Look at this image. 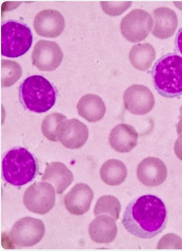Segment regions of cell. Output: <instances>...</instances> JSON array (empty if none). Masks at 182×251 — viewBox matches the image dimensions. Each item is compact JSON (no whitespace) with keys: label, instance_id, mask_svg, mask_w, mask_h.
<instances>
[{"label":"cell","instance_id":"1","mask_svg":"<svg viewBox=\"0 0 182 251\" xmlns=\"http://www.w3.org/2000/svg\"><path fill=\"white\" fill-rule=\"evenodd\" d=\"M166 208L154 195L136 198L125 209L122 224L128 232L141 239H151L163 231L167 223Z\"/></svg>","mask_w":182,"mask_h":251},{"label":"cell","instance_id":"2","mask_svg":"<svg viewBox=\"0 0 182 251\" xmlns=\"http://www.w3.org/2000/svg\"><path fill=\"white\" fill-rule=\"evenodd\" d=\"M155 89L166 98L182 95V57L178 54L163 56L155 64L151 72Z\"/></svg>","mask_w":182,"mask_h":251},{"label":"cell","instance_id":"3","mask_svg":"<svg viewBox=\"0 0 182 251\" xmlns=\"http://www.w3.org/2000/svg\"><path fill=\"white\" fill-rule=\"evenodd\" d=\"M2 176L12 185L22 186L33 181L38 170L33 155L24 148H15L3 157Z\"/></svg>","mask_w":182,"mask_h":251},{"label":"cell","instance_id":"4","mask_svg":"<svg viewBox=\"0 0 182 251\" xmlns=\"http://www.w3.org/2000/svg\"><path fill=\"white\" fill-rule=\"evenodd\" d=\"M20 99L26 109L35 113H44L54 106L56 90L42 75H32L25 79L19 89Z\"/></svg>","mask_w":182,"mask_h":251},{"label":"cell","instance_id":"5","mask_svg":"<svg viewBox=\"0 0 182 251\" xmlns=\"http://www.w3.org/2000/svg\"><path fill=\"white\" fill-rule=\"evenodd\" d=\"M33 34L26 24L9 20L1 25V54L8 58H18L31 47Z\"/></svg>","mask_w":182,"mask_h":251},{"label":"cell","instance_id":"6","mask_svg":"<svg viewBox=\"0 0 182 251\" xmlns=\"http://www.w3.org/2000/svg\"><path fill=\"white\" fill-rule=\"evenodd\" d=\"M45 233V225L42 220L24 217L14 225L9 239L14 247H31L42 240Z\"/></svg>","mask_w":182,"mask_h":251},{"label":"cell","instance_id":"7","mask_svg":"<svg viewBox=\"0 0 182 251\" xmlns=\"http://www.w3.org/2000/svg\"><path fill=\"white\" fill-rule=\"evenodd\" d=\"M153 19L144 10H133L121 20V32L131 43H138L148 37L153 27Z\"/></svg>","mask_w":182,"mask_h":251},{"label":"cell","instance_id":"8","mask_svg":"<svg viewBox=\"0 0 182 251\" xmlns=\"http://www.w3.org/2000/svg\"><path fill=\"white\" fill-rule=\"evenodd\" d=\"M55 192L51 184L38 182L32 184L25 191L23 203L30 212L44 215L55 205Z\"/></svg>","mask_w":182,"mask_h":251},{"label":"cell","instance_id":"9","mask_svg":"<svg viewBox=\"0 0 182 251\" xmlns=\"http://www.w3.org/2000/svg\"><path fill=\"white\" fill-rule=\"evenodd\" d=\"M32 64L42 71H53L62 63L63 53L59 45L51 41L41 40L35 45Z\"/></svg>","mask_w":182,"mask_h":251},{"label":"cell","instance_id":"10","mask_svg":"<svg viewBox=\"0 0 182 251\" xmlns=\"http://www.w3.org/2000/svg\"><path fill=\"white\" fill-rule=\"evenodd\" d=\"M123 100L126 109L134 115L147 114L155 104L153 94L148 87L142 85L130 86L124 92Z\"/></svg>","mask_w":182,"mask_h":251},{"label":"cell","instance_id":"11","mask_svg":"<svg viewBox=\"0 0 182 251\" xmlns=\"http://www.w3.org/2000/svg\"><path fill=\"white\" fill-rule=\"evenodd\" d=\"M89 129L80 121L73 119L60 123L57 128L58 140L70 150L82 148L89 138Z\"/></svg>","mask_w":182,"mask_h":251},{"label":"cell","instance_id":"12","mask_svg":"<svg viewBox=\"0 0 182 251\" xmlns=\"http://www.w3.org/2000/svg\"><path fill=\"white\" fill-rule=\"evenodd\" d=\"M65 27L63 15L54 9H45L38 13L34 20V28L41 37L56 38Z\"/></svg>","mask_w":182,"mask_h":251},{"label":"cell","instance_id":"13","mask_svg":"<svg viewBox=\"0 0 182 251\" xmlns=\"http://www.w3.org/2000/svg\"><path fill=\"white\" fill-rule=\"evenodd\" d=\"M168 171L159 158L149 157L141 161L136 170L139 181L148 187H157L166 180Z\"/></svg>","mask_w":182,"mask_h":251},{"label":"cell","instance_id":"14","mask_svg":"<svg viewBox=\"0 0 182 251\" xmlns=\"http://www.w3.org/2000/svg\"><path fill=\"white\" fill-rule=\"evenodd\" d=\"M93 197L92 189L87 184L78 183L65 196V206L69 213L82 216L89 211Z\"/></svg>","mask_w":182,"mask_h":251},{"label":"cell","instance_id":"15","mask_svg":"<svg viewBox=\"0 0 182 251\" xmlns=\"http://www.w3.org/2000/svg\"><path fill=\"white\" fill-rule=\"evenodd\" d=\"M138 138V132L132 126L121 124L111 130L109 142L116 151L129 152L137 145Z\"/></svg>","mask_w":182,"mask_h":251},{"label":"cell","instance_id":"16","mask_svg":"<svg viewBox=\"0 0 182 251\" xmlns=\"http://www.w3.org/2000/svg\"><path fill=\"white\" fill-rule=\"evenodd\" d=\"M89 232L91 238L95 243L109 244L117 236L118 228L114 218L108 215L102 214L90 224Z\"/></svg>","mask_w":182,"mask_h":251},{"label":"cell","instance_id":"17","mask_svg":"<svg viewBox=\"0 0 182 251\" xmlns=\"http://www.w3.org/2000/svg\"><path fill=\"white\" fill-rule=\"evenodd\" d=\"M73 178L72 172L64 163L55 162L47 165L42 181L51 184L56 193L62 194L72 184Z\"/></svg>","mask_w":182,"mask_h":251},{"label":"cell","instance_id":"18","mask_svg":"<svg viewBox=\"0 0 182 251\" xmlns=\"http://www.w3.org/2000/svg\"><path fill=\"white\" fill-rule=\"evenodd\" d=\"M155 25L153 34L156 37L165 39L173 36L178 26L176 13L169 8L160 7L153 12Z\"/></svg>","mask_w":182,"mask_h":251},{"label":"cell","instance_id":"19","mask_svg":"<svg viewBox=\"0 0 182 251\" xmlns=\"http://www.w3.org/2000/svg\"><path fill=\"white\" fill-rule=\"evenodd\" d=\"M77 108L78 114L91 123L100 121L106 113L104 101L99 96L93 94L84 96L79 101Z\"/></svg>","mask_w":182,"mask_h":251},{"label":"cell","instance_id":"20","mask_svg":"<svg viewBox=\"0 0 182 251\" xmlns=\"http://www.w3.org/2000/svg\"><path fill=\"white\" fill-rule=\"evenodd\" d=\"M100 174L104 182L109 186H116L126 180L128 170L122 162L111 159L104 163L100 169Z\"/></svg>","mask_w":182,"mask_h":251},{"label":"cell","instance_id":"21","mask_svg":"<svg viewBox=\"0 0 182 251\" xmlns=\"http://www.w3.org/2000/svg\"><path fill=\"white\" fill-rule=\"evenodd\" d=\"M155 58V50L149 43L134 45L129 53L131 64L136 69L142 71L149 70Z\"/></svg>","mask_w":182,"mask_h":251},{"label":"cell","instance_id":"22","mask_svg":"<svg viewBox=\"0 0 182 251\" xmlns=\"http://www.w3.org/2000/svg\"><path fill=\"white\" fill-rule=\"evenodd\" d=\"M120 211L121 204L118 199L113 196H105L98 200L95 204L94 214L95 216L108 215L115 220H118Z\"/></svg>","mask_w":182,"mask_h":251},{"label":"cell","instance_id":"23","mask_svg":"<svg viewBox=\"0 0 182 251\" xmlns=\"http://www.w3.org/2000/svg\"><path fill=\"white\" fill-rule=\"evenodd\" d=\"M2 86L8 88L14 85L21 77V66L15 61L2 60Z\"/></svg>","mask_w":182,"mask_h":251},{"label":"cell","instance_id":"24","mask_svg":"<svg viewBox=\"0 0 182 251\" xmlns=\"http://www.w3.org/2000/svg\"><path fill=\"white\" fill-rule=\"evenodd\" d=\"M67 120V117L65 115L56 112L47 116L45 118L42 125L43 135L50 141L58 142L57 128L60 123Z\"/></svg>","mask_w":182,"mask_h":251},{"label":"cell","instance_id":"25","mask_svg":"<svg viewBox=\"0 0 182 251\" xmlns=\"http://www.w3.org/2000/svg\"><path fill=\"white\" fill-rule=\"evenodd\" d=\"M104 12L110 16H118L126 11L132 2H101Z\"/></svg>","mask_w":182,"mask_h":251},{"label":"cell","instance_id":"26","mask_svg":"<svg viewBox=\"0 0 182 251\" xmlns=\"http://www.w3.org/2000/svg\"><path fill=\"white\" fill-rule=\"evenodd\" d=\"M158 249H182V239L175 234H166L159 241Z\"/></svg>","mask_w":182,"mask_h":251},{"label":"cell","instance_id":"27","mask_svg":"<svg viewBox=\"0 0 182 251\" xmlns=\"http://www.w3.org/2000/svg\"><path fill=\"white\" fill-rule=\"evenodd\" d=\"M174 151L177 157L182 161V134L175 142Z\"/></svg>","mask_w":182,"mask_h":251},{"label":"cell","instance_id":"28","mask_svg":"<svg viewBox=\"0 0 182 251\" xmlns=\"http://www.w3.org/2000/svg\"><path fill=\"white\" fill-rule=\"evenodd\" d=\"M176 49L182 55V27L180 29L175 40Z\"/></svg>","mask_w":182,"mask_h":251},{"label":"cell","instance_id":"29","mask_svg":"<svg viewBox=\"0 0 182 251\" xmlns=\"http://www.w3.org/2000/svg\"><path fill=\"white\" fill-rule=\"evenodd\" d=\"M180 120L177 126V131H178V134L180 135L182 134V116L179 117Z\"/></svg>","mask_w":182,"mask_h":251},{"label":"cell","instance_id":"30","mask_svg":"<svg viewBox=\"0 0 182 251\" xmlns=\"http://www.w3.org/2000/svg\"><path fill=\"white\" fill-rule=\"evenodd\" d=\"M180 111V113H181V115L180 116H182V106H181Z\"/></svg>","mask_w":182,"mask_h":251}]
</instances>
